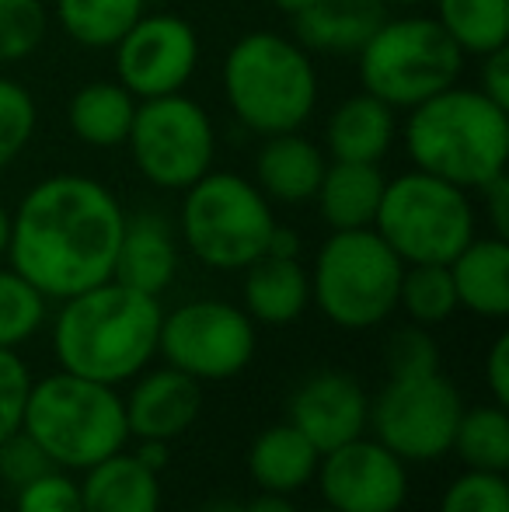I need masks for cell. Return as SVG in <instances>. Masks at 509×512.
Returning <instances> with one entry per match:
<instances>
[{
    "label": "cell",
    "instance_id": "cell-25",
    "mask_svg": "<svg viewBox=\"0 0 509 512\" xmlns=\"http://www.w3.org/2000/svg\"><path fill=\"white\" fill-rule=\"evenodd\" d=\"M384 185L387 178L381 164L328 161L318 192H314V203H318L321 220L332 230H363L374 227Z\"/></svg>",
    "mask_w": 509,
    "mask_h": 512
},
{
    "label": "cell",
    "instance_id": "cell-41",
    "mask_svg": "<svg viewBox=\"0 0 509 512\" xmlns=\"http://www.w3.org/2000/svg\"><path fill=\"white\" fill-rule=\"evenodd\" d=\"M482 203H485V216L492 223V234L496 237H509V178L499 175L492 178L489 185H482Z\"/></svg>",
    "mask_w": 509,
    "mask_h": 512
},
{
    "label": "cell",
    "instance_id": "cell-31",
    "mask_svg": "<svg viewBox=\"0 0 509 512\" xmlns=\"http://www.w3.org/2000/svg\"><path fill=\"white\" fill-rule=\"evenodd\" d=\"M49 300L11 265H0V349H18L46 324Z\"/></svg>",
    "mask_w": 509,
    "mask_h": 512
},
{
    "label": "cell",
    "instance_id": "cell-11",
    "mask_svg": "<svg viewBox=\"0 0 509 512\" xmlns=\"http://www.w3.org/2000/svg\"><path fill=\"white\" fill-rule=\"evenodd\" d=\"M461 411V391L440 370L387 377L381 394L370 401V429L377 443L405 464H429L450 453Z\"/></svg>",
    "mask_w": 509,
    "mask_h": 512
},
{
    "label": "cell",
    "instance_id": "cell-34",
    "mask_svg": "<svg viewBox=\"0 0 509 512\" xmlns=\"http://www.w3.org/2000/svg\"><path fill=\"white\" fill-rule=\"evenodd\" d=\"M436 512H509V481L506 474L464 471L440 495Z\"/></svg>",
    "mask_w": 509,
    "mask_h": 512
},
{
    "label": "cell",
    "instance_id": "cell-3",
    "mask_svg": "<svg viewBox=\"0 0 509 512\" xmlns=\"http://www.w3.org/2000/svg\"><path fill=\"white\" fill-rule=\"evenodd\" d=\"M408 161L426 175L478 192L509 164V108L461 81L408 108L401 126Z\"/></svg>",
    "mask_w": 509,
    "mask_h": 512
},
{
    "label": "cell",
    "instance_id": "cell-39",
    "mask_svg": "<svg viewBox=\"0 0 509 512\" xmlns=\"http://www.w3.org/2000/svg\"><path fill=\"white\" fill-rule=\"evenodd\" d=\"M485 384H489L492 405L509 408V335H496V342L489 345V356H485Z\"/></svg>",
    "mask_w": 509,
    "mask_h": 512
},
{
    "label": "cell",
    "instance_id": "cell-44",
    "mask_svg": "<svg viewBox=\"0 0 509 512\" xmlns=\"http://www.w3.org/2000/svg\"><path fill=\"white\" fill-rule=\"evenodd\" d=\"M241 512H297V506L290 502V495H272V492H262L255 495L252 502H245Z\"/></svg>",
    "mask_w": 509,
    "mask_h": 512
},
{
    "label": "cell",
    "instance_id": "cell-29",
    "mask_svg": "<svg viewBox=\"0 0 509 512\" xmlns=\"http://www.w3.org/2000/svg\"><path fill=\"white\" fill-rule=\"evenodd\" d=\"M450 453L464 460L468 471H509V415L499 405L464 408Z\"/></svg>",
    "mask_w": 509,
    "mask_h": 512
},
{
    "label": "cell",
    "instance_id": "cell-42",
    "mask_svg": "<svg viewBox=\"0 0 509 512\" xmlns=\"http://www.w3.org/2000/svg\"><path fill=\"white\" fill-rule=\"evenodd\" d=\"M265 255H279V258H300V234L293 227H272L269 244H265Z\"/></svg>",
    "mask_w": 509,
    "mask_h": 512
},
{
    "label": "cell",
    "instance_id": "cell-30",
    "mask_svg": "<svg viewBox=\"0 0 509 512\" xmlns=\"http://www.w3.org/2000/svg\"><path fill=\"white\" fill-rule=\"evenodd\" d=\"M398 307L412 324L433 328L454 317L457 293L447 265H405L398 286Z\"/></svg>",
    "mask_w": 509,
    "mask_h": 512
},
{
    "label": "cell",
    "instance_id": "cell-23",
    "mask_svg": "<svg viewBox=\"0 0 509 512\" xmlns=\"http://www.w3.org/2000/svg\"><path fill=\"white\" fill-rule=\"evenodd\" d=\"M321 453L311 446V439L290 422H276L262 429L248 446V478L262 492L293 495L307 488L318 474Z\"/></svg>",
    "mask_w": 509,
    "mask_h": 512
},
{
    "label": "cell",
    "instance_id": "cell-2",
    "mask_svg": "<svg viewBox=\"0 0 509 512\" xmlns=\"http://www.w3.org/2000/svg\"><path fill=\"white\" fill-rule=\"evenodd\" d=\"M164 307L157 297L119 279L60 300L53 321V356L60 370L95 384L123 387L157 356Z\"/></svg>",
    "mask_w": 509,
    "mask_h": 512
},
{
    "label": "cell",
    "instance_id": "cell-21",
    "mask_svg": "<svg viewBox=\"0 0 509 512\" xmlns=\"http://www.w3.org/2000/svg\"><path fill=\"white\" fill-rule=\"evenodd\" d=\"M384 18L387 7L381 0H314L293 14V39L307 53L356 56Z\"/></svg>",
    "mask_w": 509,
    "mask_h": 512
},
{
    "label": "cell",
    "instance_id": "cell-26",
    "mask_svg": "<svg viewBox=\"0 0 509 512\" xmlns=\"http://www.w3.org/2000/svg\"><path fill=\"white\" fill-rule=\"evenodd\" d=\"M136 98L119 81H88L74 91L67 105L70 133L95 150L126 147L129 126H133Z\"/></svg>",
    "mask_w": 509,
    "mask_h": 512
},
{
    "label": "cell",
    "instance_id": "cell-15",
    "mask_svg": "<svg viewBox=\"0 0 509 512\" xmlns=\"http://www.w3.org/2000/svg\"><path fill=\"white\" fill-rule=\"evenodd\" d=\"M286 422L297 425L318 453L367 436L370 394L346 370H318L290 394Z\"/></svg>",
    "mask_w": 509,
    "mask_h": 512
},
{
    "label": "cell",
    "instance_id": "cell-37",
    "mask_svg": "<svg viewBox=\"0 0 509 512\" xmlns=\"http://www.w3.org/2000/svg\"><path fill=\"white\" fill-rule=\"evenodd\" d=\"M32 370L14 349H0V443L25 422V405L32 394Z\"/></svg>",
    "mask_w": 509,
    "mask_h": 512
},
{
    "label": "cell",
    "instance_id": "cell-28",
    "mask_svg": "<svg viewBox=\"0 0 509 512\" xmlns=\"http://www.w3.org/2000/svg\"><path fill=\"white\" fill-rule=\"evenodd\" d=\"M143 11L147 0H53L60 28L84 49H112Z\"/></svg>",
    "mask_w": 509,
    "mask_h": 512
},
{
    "label": "cell",
    "instance_id": "cell-10",
    "mask_svg": "<svg viewBox=\"0 0 509 512\" xmlns=\"http://www.w3.org/2000/svg\"><path fill=\"white\" fill-rule=\"evenodd\" d=\"M133 168L154 189L185 192L213 168L217 129L196 98L185 91L136 102L133 126L126 136Z\"/></svg>",
    "mask_w": 509,
    "mask_h": 512
},
{
    "label": "cell",
    "instance_id": "cell-13",
    "mask_svg": "<svg viewBox=\"0 0 509 512\" xmlns=\"http://www.w3.org/2000/svg\"><path fill=\"white\" fill-rule=\"evenodd\" d=\"M112 53H116V81L136 102L178 95L199 67V35L178 14L143 11L112 46Z\"/></svg>",
    "mask_w": 509,
    "mask_h": 512
},
{
    "label": "cell",
    "instance_id": "cell-38",
    "mask_svg": "<svg viewBox=\"0 0 509 512\" xmlns=\"http://www.w3.org/2000/svg\"><path fill=\"white\" fill-rule=\"evenodd\" d=\"M49 467H56V464L46 457V450H42L25 429L11 432V436L0 443V481H4V488L28 485L32 478L46 474Z\"/></svg>",
    "mask_w": 509,
    "mask_h": 512
},
{
    "label": "cell",
    "instance_id": "cell-43",
    "mask_svg": "<svg viewBox=\"0 0 509 512\" xmlns=\"http://www.w3.org/2000/svg\"><path fill=\"white\" fill-rule=\"evenodd\" d=\"M136 460H143V464L150 467V471L161 474L164 467H168V457H171V443H164V439H140V446L133 450Z\"/></svg>",
    "mask_w": 509,
    "mask_h": 512
},
{
    "label": "cell",
    "instance_id": "cell-17",
    "mask_svg": "<svg viewBox=\"0 0 509 512\" xmlns=\"http://www.w3.org/2000/svg\"><path fill=\"white\" fill-rule=\"evenodd\" d=\"M325 168H328L325 147L307 140L300 129H290V133L262 136L252 182L269 203L304 206L314 203V192H318Z\"/></svg>",
    "mask_w": 509,
    "mask_h": 512
},
{
    "label": "cell",
    "instance_id": "cell-46",
    "mask_svg": "<svg viewBox=\"0 0 509 512\" xmlns=\"http://www.w3.org/2000/svg\"><path fill=\"white\" fill-rule=\"evenodd\" d=\"M269 4L276 7V11H283V14H290V18H293V14H300L304 7H311L314 0H269Z\"/></svg>",
    "mask_w": 509,
    "mask_h": 512
},
{
    "label": "cell",
    "instance_id": "cell-47",
    "mask_svg": "<svg viewBox=\"0 0 509 512\" xmlns=\"http://www.w3.org/2000/svg\"><path fill=\"white\" fill-rule=\"evenodd\" d=\"M203 512H241V502H213Z\"/></svg>",
    "mask_w": 509,
    "mask_h": 512
},
{
    "label": "cell",
    "instance_id": "cell-22",
    "mask_svg": "<svg viewBox=\"0 0 509 512\" xmlns=\"http://www.w3.org/2000/svg\"><path fill=\"white\" fill-rule=\"evenodd\" d=\"M241 297H245V314L255 324L283 328L311 307V276L300 258L262 255L245 269Z\"/></svg>",
    "mask_w": 509,
    "mask_h": 512
},
{
    "label": "cell",
    "instance_id": "cell-27",
    "mask_svg": "<svg viewBox=\"0 0 509 512\" xmlns=\"http://www.w3.org/2000/svg\"><path fill=\"white\" fill-rule=\"evenodd\" d=\"M440 28L464 56L496 53L509 46V0H433Z\"/></svg>",
    "mask_w": 509,
    "mask_h": 512
},
{
    "label": "cell",
    "instance_id": "cell-6",
    "mask_svg": "<svg viewBox=\"0 0 509 512\" xmlns=\"http://www.w3.org/2000/svg\"><path fill=\"white\" fill-rule=\"evenodd\" d=\"M276 227L272 203L258 185L234 171H206L185 189L178 234L189 255L213 272H245L265 255Z\"/></svg>",
    "mask_w": 509,
    "mask_h": 512
},
{
    "label": "cell",
    "instance_id": "cell-36",
    "mask_svg": "<svg viewBox=\"0 0 509 512\" xmlns=\"http://www.w3.org/2000/svg\"><path fill=\"white\" fill-rule=\"evenodd\" d=\"M18 512H81V485L63 467H49L46 474L32 478L28 485L14 488Z\"/></svg>",
    "mask_w": 509,
    "mask_h": 512
},
{
    "label": "cell",
    "instance_id": "cell-24",
    "mask_svg": "<svg viewBox=\"0 0 509 512\" xmlns=\"http://www.w3.org/2000/svg\"><path fill=\"white\" fill-rule=\"evenodd\" d=\"M81 512H161V474L119 450L84 471Z\"/></svg>",
    "mask_w": 509,
    "mask_h": 512
},
{
    "label": "cell",
    "instance_id": "cell-16",
    "mask_svg": "<svg viewBox=\"0 0 509 512\" xmlns=\"http://www.w3.org/2000/svg\"><path fill=\"white\" fill-rule=\"evenodd\" d=\"M123 398L129 439H178L203 411V384L189 373L164 363L161 370H143L129 380Z\"/></svg>",
    "mask_w": 509,
    "mask_h": 512
},
{
    "label": "cell",
    "instance_id": "cell-12",
    "mask_svg": "<svg viewBox=\"0 0 509 512\" xmlns=\"http://www.w3.org/2000/svg\"><path fill=\"white\" fill-rule=\"evenodd\" d=\"M258 328L231 300H189L161 317L157 356L192 380H231L255 359Z\"/></svg>",
    "mask_w": 509,
    "mask_h": 512
},
{
    "label": "cell",
    "instance_id": "cell-20",
    "mask_svg": "<svg viewBox=\"0 0 509 512\" xmlns=\"http://www.w3.org/2000/svg\"><path fill=\"white\" fill-rule=\"evenodd\" d=\"M454 279L457 307L471 310L489 321L509 314V244L506 237H471L447 262Z\"/></svg>",
    "mask_w": 509,
    "mask_h": 512
},
{
    "label": "cell",
    "instance_id": "cell-48",
    "mask_svg": "<svg viewBox=\"0 0 509 512\" xmlns=\"http://www.w3.org/2000/svg\"><path fill=\"white\" fill-rule=\"evenodd\" d=\"M384 7H419V4H433V0H381Z\"/></svg>",
    "mask_w": 509,
    "mask_h": 512
},
{
    "label": "cell",
    "instance_id": "cell-7",
    "mask_svg": "<svg viewBox=\"0 0 509 512\" xmlns=\"http://www.w3.org/2000/svg\"><path fill=\"white\" fill-rule=\"evenodd\" d=\"M468 56L450 42L433 14H398L374 28L356 53L360 88L408 112L461 81Z\"/></svg>",
    "mask_w": 509,
    "mask_h": 512
},
{
    "label": "cell",
    "instance_id": "cell-18",
    "mask_svg": "<svg viewBox=\"0 0 509 512\" xmlns=\"http://www.w3.org/2000/svg\"><path fill=\"white\" fill-rule=\"evenodd\" d=\"M398 140V108L381 102L370 91L349 95L332 108L325 122L328 161L381 164Z\"/></svg>",
    "mask_w": 509,
    "mask_h": 512
},
{
    "label": "cell",
    "instance_id": "cell-50",
    "mask_svg": "<svg viewBox=\"0 0 509 512\" xmlns=\"http://www.w3.org/2000/svg\"><path fill=\"white\" fill-rule=\"evenodd\" d=\"M0 495H4V481H0Z\"/></svg>",
    "mask_w": 509,
    "mask_h": 512
},
{
    "label": "cell",
    "instance_id": "cell-9",
    "mask_svg": "<svg viewBox=\"0 0 509 512\" xmlns=\"http://www.w3.org/2000/svg\"><path fill=\"white\" fill-rule=\"evenodd\" d=\"M471 192L412 168L384 185L374 230L405 265H447L475 237Z\"/></svg>",
    "mask_w": 509,
    "mask_h": 512
},
{
    "label": "cell",
    "instance_id": "cell-5",
    "mask_svg": "<svg viewBox=\"0 0 509 512\" xmlns=\"http://www.w3.org/2000/svg\"><path fill=\"white\" fill-rule=\"evenodd\" d=\"M21 429L63 471H88L129 443L119 387L95 384L67 370L35 380Z\"/></svg>",
    "mask_w": 509,
    "mask_h": 512
},
{
    "label": "cell",
    "instance_id": "cell-49",
    "mask_svg": "<svg viewBox=\"0 0 509 512\" xmlns=\"http://www.w3.org/2000/svg\"><path fill=\"white\" fill-rule=\"evenodd\" d=\"M314 512H339V509H332V506H321V509H314Z\"/></svg>",
    "mask_w": 509,
    "mask_h": 512
},
{
    "label": "cell",
    "instance_id": "cell-4",
    "mask_svg": "<svg viewBox=\"0 0 509 512\" xmlns=\"http://www.w3.org/2000/svg\"><path fill=\"white\" fill-rule=\"evenodd\" d=\"M220 84L231 115L255 136L300 129L318 105L314 53L279 32H245L224 56Z\"/></svg>",
    "mask_w": 509,
    "mask_h": 512
},
{
    "label": "cell",
    "instance_id": "cell-8",
    "mask_svg": "<svg viewBox=\"0 0 509 512\" xmlns=\"http://www.w3.org/2000/svg\"><path fill=\"white\" fill-rule=\"evenodd\" d=\"M405 262L384 244L374 227L332 230L318 248L311 300L342 331H367L398 310Z\"/></svg>",
    "mask_w": 509,
    "mask_h": 512
},
{
    "label": "cell",
    "instance_id": "cell-14",
    "mask_svg": "<svg viewBox=\"0 0 509 512\" xmlns=\"http://www.w3.org/2000/svg\"><path fill=\"white\" fill-rule=\"evenodd\" d=\"M314 481L339 512H401L408 502V464L374 436L321 453Z\"/></svg>",
    "mask_w": 509,
    "mask_h": 512
},
{
    "label": "cell",
    "instance_id": "cell-40",
    "mask_svg": "<svg viewBox=\"0 0 509 512\" xmlns=\"http://www.w3.org/2000/svg\"><path fill=\"white\" fill-rule=\"evenodd\" d=\"M478 91L489 95L496 105L509 108V46L482 56V74H478Z\"/></svg>",
    "mask_w": 509,
    "mask_h": 512
},
{
    "label": "cell",
    "instance_id": "cell-35",
    "mask_svg": "<svg viewBox=\"0 0 509 512\" xmlns=\"http://www.w3.org/2000/svg\"><path fill=\"white\" fill-rule=\"evenodd\" d=\"M440 370V345L422 324L394 331L387 342V377H419Z\"/></svg>",
    "mask_w": 509,
    "mask_h": 512
},
{
    "label": "cell",
    "instance_id": "cell-1",
    "mask_svg": "<svg viewBox=\"0 0 509 512\" xmlns=\"http://www.w3.org/2000/svg\"><path fill=\"white\" fill-rule=\"evenodd\" d=\"M123 227L109 185L60 171L35 182L11 213L7 262L46 300H67L112 279Z\"/></svg>",
    "mask_w": 509,
    "mask_h": 512
},
{
    "label": "cell",
    "instance_id": "cell-33",
    "mask_svg": "<svg viewBox=\"0 0 509 512\" xmlns=\"http://www.w3.org/2000/svg\"><path fill=\"white\" fill-rule=\"evenodd\" d=\"M35 126H39V108L32 91L11 77H0V171L25 154Z\"/></svg>",
    "mask_w": 509,
    "mask_h": 512
},
{
    "label": "cell",
    "instance_id": "cell-32",
    "mask_svg": "<svg viewBox=\"0 0 509 512\" xmlns=\"http://www.w3.org/2000/svg\"><path fill=\"white\" fill-rule=\"evenodd\" d=\"M46 35V0H0V63H21L35 56Z\"/></svg>",
    "mask_w": 509,
    "mask_h": 512
},
{
    "label": "cell",
    "instance_id": "cell-45",
    "mask_svg": "<svg viewBox=\"0 0 509 512\" xmlns=\"http://www.w3.org/2000/svg\"><path fill=\"white\" fill-rule=\"evenodd\" d=\"M7 241H11V209L0 203V258H7Z\"/></svg>",
    "mask_w": 509,
    "mask_h": 512
},
{
    "label": "cell",
    "instance_id": "cell-19",
    "mask_svg": "<svg viewBox=\"0 0 509 512\" xmlns=\"http://www.w3.org/2000/svg\"><path fill=\"white\" fill-rule=\"evenodd\" d=\"M178 276V241L161 213L126 216L112 279L150 297H161Z\"/></svg>",
    "mask_w": 509,
    "mask_h": 512
}]
</instances>
